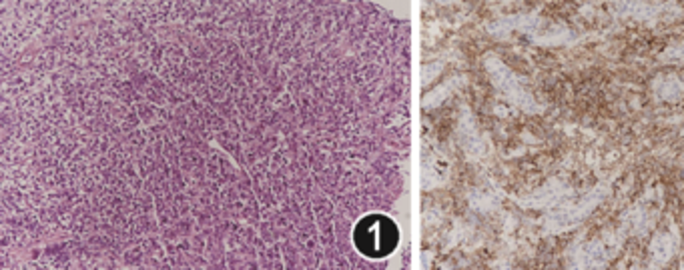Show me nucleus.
Masks as SVG:
<instances>
[{"instance_id": "obj_1", "label": "nucleus", "mask_w": 684, "mask_h": 270, "mask_svg": "<svg viewBox=\"0 0 684 270\" xmlns=\"http://www.w3.org/2000/svg\"><path fill=\"white\" fill-rule=\"evenodd\" d=\"M355 244L359 252L371 258L389 254L397 244V226L381 214L366 216L355 228Z\"/></svg>"}]
</instances>
